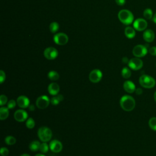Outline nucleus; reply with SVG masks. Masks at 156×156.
Wrapping results in <instances>:
<instances>
[{"label":"nucleus","instance_id":"10","mask_svg":"<svg viewBox=\"0 0 156 156\" xmlns=\"http://www.w3.org/2000/svg\"><path fill=\"white\" fill-rule=\"evenodd\" d=\"M44 56L48 60H54L58 56L57 50L53 47H49L45 49L43 52Z\"/></svg>","mask_w":156,"mask_h":156},{"label":"nucleus","instance_id":"41","mask_svg":"<svg viewBox=\"0 0 156 156\" xmlns=\"http://www.w3.org/2000/svg\"><path fill=\"white\" fill-rule=\"evenodd\" d=\"M20 156H30V155L29 154H23Z\"/></svg>","mask_w":156,"mask_h":156},{"label":"nucleus","instance_id":"20","mask_svg":"<svg viewBox=\"0 0 156 156\" xmlns=\"http://www.w3.org/2000/svg\"><path fill=\"white\" fill-rule=\"evenodd\" d=\"M40 144L41 143L38 141H33L29 144V147L31 151L36 152L37 151H39Z\"/></svg>","mask_w":156,"mask_h":156},{"label":"nucleus","instance_id":"1","mask_svg":"<svg viewBox=\"0 0 156 156\" xmlns=\"http://www.w3.org/2000/svg\"><path fill=\"white\" fill-rule=\"evenodd\" d=\"M120 106L122 110L126 112L133 110L135 107V101L133 97L129 95H124L120 99Z\"/></svg>","mask_w":156,"mask_h":156},{"label":"nucleus","instance_id":"39","mask_svg":"<svg viewBox=\"0 0 156 156\" xmlns=\"http://www.w3.org/2000/svg\"><path fill=\"white\" fill-rule=\"evenodd\" d=\"M152 20H153V21L156 24V12L155 13V14H154V16H153Z\"/></svg>","mask_w":156,"mask_h":156},{"label":"nucleus","instance_id":"5","mask_svg":"<svg viewBox=\"0 0 156 156\" xmlns=\"http://www.w3.org/2000/svg\"><path fill=\"white\" fill-rule=\"evenodd\" d=\"M147 49L144 45L137 44L136 45L132 50V53L136 57H143L145 56L147 53Z\"/></svg>","mask_w":156,"mask_h":156},{"label":"nucleus","instance_id":"21","mask_svg":"<svg viewBox=\"0 0 156 156\" xmlns=\"http://www.w3.org/2000/svg\"><path fill=\"white\" fill-rule=\"evenodd\" d=\"M63 99H64V98L62 94H57L51 98V103L54 105H57L61 101H62L63 100Z\"/></svg>","mask_w":156,"mask_h":156},{"label":"nucleus","instance_id":"40","mask_svg":"<svg viewBox=\"0 0 156 156\" xmlns=\"http://www.w3.org/2000/svg\"><path fill=\"white\" fill-rule=\"evenodd\" d=\"M35 156H46V155H44V154H37Z\"/></svg>","mask_w":156,"mask_h":156},{"label":"nucleus","instance_id":"36","mask_svg":"<svg viewBox=\"0 0 156 156\" xmlns=\"http://www.w3.org/2000/svg\"><path fill=\"white\" fill-rule=\"evenodd\" d=\"M135 93H136V94H138V95H140V94H141L142 93H143V90H142V89L141 88H136V90H135Z\"/></svg>","mask_w":156,"mask_h":156},{"label":"nucleus","instance_id":"7","mask_svg":"<svg viewBox=\"0 0 156 156\" xmlns=\"http://www.w3.org/2000/svg\"><path fill=\"white\" fill-rule=\"evenodd\" d=\"M128 65L130 68L133 70L136 71L140 69L143 65V61L138 57H134L129 60Z\"/></svg>","mask_w":156,"mask_h":156},{"label":"nucleus","instance_id":"31","mask_svg":"<svg viewBox=\"0 0 156 156\" xmlns=\"http://www.w3.org/2000/svg\"><path fill=\"white\" fill-rule=\"evenodd\" d=\"M7 102V98L4 94H1L0 96V105L3 106Z\"/></svg>","mask_w":156,"mask_h":156},{"label":"nucleus","instance_id":"8","mask_svg":"<svg viewBox=\"0 0 156 156\" xmlns=\"http://www.w3.org/2000/svg\"><path fill=\"white\" fill-rule=\"evenodd\" d=\"M54 42L58 45H65L68 41V37L65 33H58L54 36Z\"/></svg>","mask_w":156,"mask_h":156},{"label":"nucleus","instance_id":"22","mask_svg":"<svg viewBox=\"0 0 156 156\" xmlns=\"http://www.w3.org/2000/svg\"><path fill=\"white\" fill-rule=\"evenodd\" d=\"M48 77L51 80L55 81L59 79V74L55 71H51L48 73Z\"/></svg>","mask_w":156,"mask_h":156},{"label":"nucleus","instance_id":"29","mask_svg":"<svg viewBox=\"0 0 156 156\" xmlns=\"http://www.w3.org/2000/svg\"><path fill=\"white\" fill-rule=\"evenodd\" d=\"M5 142L7 145H13L16 143V138L12 136H7L5 138Z\"/></svg>","mask_w":156,"mask_h":156},{"label":"nucleus","instance_id":"15","mask_svg":"<svg viewBox=\"0 0 156 156\" xmlns=\"http://www.w3.org/2000/svg\"><path fill=\"white\" fill-rule=\"evenodd\" d=\"M143 37L144 41L148 43H151L153 41L155 38V34L151 29H146L144 30L143 34Z\"/></svg>","mask_w":156,"mask_h":156},{"label":"nucleus","instance_id":"11","mask_svg":"<svg viewBox=\"0 0 156 156\" xmlns=\"http://www.w3.org/2000/svg\"><path fill=\"white\" fill-rule=\"evenodd\" d=\"M133 27L138 31L145 30L147 26V23L143 18H138L133 22Z\"/></svg>","mask_w":156,"mask_h":156},{"label":"nucleus","instance_id":"14","mask_svg":"<svg viewBox=\"0 0 156 156\" xmlns=\"http://www.w3.org/2000/svg\"><path fill=\"white\" fill-rule=\"evenodd\" d=\"M17 105L21 108H28L30 105V101L27 97L24 95L20 96L16 99Z\"/></svg>","mask_w":156,"mask_h":156},{"label":"nucleus","instance_id":"19","mask_svg":"<svg viewBox=\"0 0 156 156\" xmlns=\"http://www.w3.org/2000/svg\"><path fill=\"white\" fill-rule=\"evenodd\" d=\"M124 34H125V35H126V37H127L128 38L131 39V38H133V37H135V30L133 27L128 26L125 29Z\"/></svg>","mask_w":156,"mask_h":156},{"label":"nucleus","instance_id":"2","mask_svg":"<svg viewBox=\"0 0 156 156\" xmlns=\"http://www.w3.org/2000/svg\"><path fill=\"white\" fill-rule=\"evenodd\" d=\"M119 21L126 25L130 24L133 21V13L129 10L123 9L119 12L118 15Z\"/></svg>","mask_w":156,"mask_h":156},{"label":"nucleus","instance_id":"28","mask_svg":"<svg viewBox=\"0 0 156 156\" xmlns=\"http://www.w3.org/2000/svg\"><path fill=\"white\" fill-rule=\"evenodd\" d=\"M148 124L149 127L152 130L156 131V117H152L151 118H150Z\"/></svg>","mask_w":156,"mask_h":156},{"label":"nucleus","instance_id":"42","mask_svg":"<svg viewBox=\"0 0 156 156\" xmlns=\"http://www.w3.org/2000/svg\"><path fill=\"white\" fill-rule=\"evenodd\" d=\"M154 99H155V102H156V91L154 93Z\"/></svg>","mask_w":156,"mask_h":156},{"label":"nucleus","instance_id":"35","mask_svg":"<svg viewBox=\"0 0 156 156\" xmlns=\"http://www.w3.org/2000/svg\"><path fill=\"white\" fill-rule=\"evenodd\" d=\"M116 3L118 5H123L125 4L126 3V0H115Z\"/></svg>","mask_w":156,"mask_h":156},{"label":"nucleus","instance_id":"3","mask_svg":"<svg viewBox=\"0 0 156 156\" xmlns=\"http://www.w3.org/2000/svg\"><path fill=\"white\" fill-rule=\"evenodd\" d=\"M39 139L43 142H48L52 138V132L51 130L47 127H41L37 132Z\"/></svg>","mask_w":156,"mask_h":156},{"label":"nucleus","instance_id":"23","mask_svg":"<svg viewBox=\"0 0 156 156\" xmlns=\"http://www.w3.org/2000/svg\"><path fill=\"white\" fill-rule=\"evenodd\" d=\"M131 71L127 67H124L121 71L122 77L124 79H129L131 76Z\"/></svg>","mask_w":156,"mask_h":156},{"label":"nucleus","instance_id":"9","mask_svg":"<svg viewBox=\"0 0 156 156\" xmlns=\"http://www.w3.org/2000/svg\"><path fill=\"white\" fill-rule=\"evenodd\" d=\"M102 77V73L98 69L92 70L89 74V79L93 83L99 82Z\"/></svg>","mask_w":156,"mask_h":156},{"label":"nucleus","instance_id":"18","mask_svg":"<svg viewBox=\"0 0 156 156\" xmlns=\"http://www.w3.org/2000/svg\"><path fill=\"white\" fill-rule=\"evenodd\" d=\"M9 115V109L5 107H1L0 108V119L5 120L6 119Z\"/></svg>","mask_w":156,"mask_h":156},{"label":"nucleus","instance_id":"27","mask_svg":"<svg viewBox=\"0 0 156 156\" xmlns=\"http://www.w3.org/2000/svg\"><path fill=\"white\" fill-rule=\"evenodd\" d=\"M59 29V25L57 22H52L49 25V30L52 33H55Z\"/></svg>","mask_w":156,"mask_h":156},{"label":"nucleus","instance_id":"4","mask_svg":"<svg viewBox=\"0 0 156 156\" xmlns=\"http://www.w3.org/2000/svg\"><path fill=\"white\" fill-rule=\"evenodd\" d=\"M139 83L145 88H151L155 85V79L152 77L146 74L141 75L140 77Z\"/></svg>","mask_w":156,"mask_h":156},{"label":"nucleus","instance_id":"16","mask_svg":"<svg viewBox=\"0 0 156 156\" xmlns=\"http://www.w3.org/2000/svg\"><path fill=\"white\" fill-rule=\"evenodd\" d=\"M48 91L51 95L55 96L58 94L60 91V87L58 84L55 82L51 83L48 87Z\"/></svg>","mask_w":156,"mask_h":156},{"label":"nucleus","instance_id":"34","mask_svg":"<svg viewBox=\"0 0 156 156\" xmlns=\"http://www.w3.org/2000/svg\"><path fill=\"white\" fill-rule=\"evenodd\" d=\"M149 52L153 56H156V46H152L149 49Z\"/></svg>","mask_w":156,"mask_h":156},{"label":"nucleus","instance_id":"37","mask_svg":"<svg viewBox=\"0 0 156 156\" xmlns=\"http://www.w3.org/2000/svg\"><path fill=\"white\" fill-rule=\"evenodd\" d=\"M129 60H128V58L127 57H123L122 59V62L124 63H129Z\"/></svg>","mask_w":156,"mask_h":156},{"label":"nucleus","instance_id":"13","mask_svg":"<svg viewBox=\"0 0 156 156\" xmlns=\"http://www.w3.org/2000/svg\"><path fill=\"white\" fill-rule=\"evenodd\" d=\"M49 149L51 151L54 153L60 152L63 148V145L62 143L57 140H54L51 141L49 143Z\"/></svg>","mask_w":156,"mask_h":156},{"label":"nucleus","instance_id":"24","mask_svg":"<svg viewBox=\"0 0 156 156\" xmlns=\"http://www.w3.org/2000/svg\"><path fill=\"white\" fill-rule=\"evenodd\" d=\"M143 16L146 20H151L153 18L152 10L149 8L146 9L143 12Z\"/></svg>","mask_w":156,"mask_h":156},{"label":"nucleus","instance_id":"17","mask_svg":"<svg viewBox=\"0 0 156 156\" xmlns=\"http://www.w3.org/2000/svg\"><path fill=\"white\" fill-rule=\"evenodd\" d=\"M124 90L129 93H132L135 91L136 88L135 84L130 80H126L124 82L123 84Z\"/></svg>","mask_w":156,"mask_h":156},{"label":"nucleus","instance_id":"25","mask_svg":"<svg viewBox=\"0 0 156 156\" xmlns=\"http://www.w3.org/2000/svg\"><path fill=\"white\" fill-rule=\"evenodd\" d=\"M35 122L34 119L32 118H28L26 122V126L27 128L29 129H32L35 127Z\"/></svg>","mask_w":156,"mask_h":156},{"label":"nucleus","instance_id":"30","mask_svg":"<svg viewBox=\"0 0 156 156\" xmlns=\"http://www.w3.org/2000/svg\"><path fill=\"white\" fill-rule=\"evenodd\" d=\"M17 104L16 102L13 100V99H11L8 102H7V107L9 108V109H13L15 107H16V105Z\"/></svg>","mask_w":156,"mask_h":156},{"label":"nucleus","instance_id":"32","mask_svg":"<svg viewBox=\"0 0 156 156\" xmlns=\"http://www.w3.org/2000/svg\"><path fill=\"white\" fill-rule=\"evenodd\" d=\"M0 153L2 156H7L9 153V151L7 147H2L0 149Z\"/></svg>","mask_w":156,"mask_h":156},{"label":"nucleus","instance_id":"26","mask_svg":"<svg viewBox=\"0 0 156 156\" xmlns=\"http://www.w3.org/2000/svg\"><path fill=\"white\" fill-rule=\"evenodd\" d=\"M49 148V146L46 143V142H43V143H41L39 151L41 152L42 154H45L48 152V150Z\"/></svg>","mask_w":156,"mask_h":156},{"label":"nucleus","instance_id":"6","mask_svg":"<svg viewBox=\"0 0 156 156\" xmlns=\"http://www.w3.org/2000/svg\"><path fill=\"white\" fill-rule=\"evenodd\" d=\"M51 100L49 97L46 95H41L39 96L36 100V105L40 109H44L48 107Z\"/></svg>","mask_w":156,"mask_h":156},{"label":"nucleus","instance_id":"33","mask_svg":"<svg viewBox=\"0 0 156 156\" xmlns=\"http://www.w3.org/2000/svg\"><path fill=\"white\" fill-rule=\"evenodd\" d=\"M5 80V73L3 70L0 71V83H2Z\"/></svg>","mask_w":156,"mask_h":156},{"label":"nucleus","instance_id":"38","mask_svg":"<svg viewBox=\"0 0 156 156\" xmlns=\"http://www.w3.org/2000/svg\"><path fill=\"white\" fill-rule=\"evenodd\" d=\"M28 108H29V110H30V111H34V110H35V107H34V105H30Z\"/></svg>","mask_w":156,"mask_h":156},{"label":"nucleus","instance_id":"12","mask_svg":"<svg viewBox=\"0 0 156 156\" xmlns=\"http://www.w3.org/2000/svg\"><path fill=\"white\" fill-rule=\"evenodd\" d=\"M14 118L18 122H23L27 119V113L23 109L17 110L14 113Z\"/></svg>","mask_w":156,"mask_h":156}]
</instances>
